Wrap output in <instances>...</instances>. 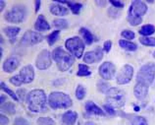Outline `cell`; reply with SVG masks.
Wrapping results in <instances>:
<instances>
[{
    "instance_id": "cell-38",
    "label": "cell",
    "mask_w": 155,
    "mask_h": 125,
    "mask_svg": "<svg viewBox=\"0 0 155 125\" xmlns=\"http://www.w3.org/2000/svg\"><path fill=\"white\" fill-rule=\"evenodd\" d=\"M16 94H17L19 100H27V96H28V94L26 93V90L25 89H19V90L16 92Z\"/></svg>"
},
{
    "instance_id": "cell-6",
    "label": "cell",
    "mask_w": 155,
    "mask_h": 125,
    "mask_svg": "<svg viewBox=\"0 0 155 125\" xmlns=\"http://www.w3.org/2000/svg\"><path fill=\"white\" fill-rule=\"evenodd\" d=\"M155 78V63L148 62L142 65L137 74V82L150 86Z\"/></svg>"
},
{
    "instance_id": "cell-46",
    "label": "cell",
    "mask_w": 155,
    "mask_h": 125,
    "mask_svg": "<svg viewBox=\"0 0 155 125\" xmlns=\"http://www.w3.org/2000/svg\"><path fill=\"white\" fill-rule=\"evenodd\" d=\"M0 4H1V7H0V11H3V9H4V7H5V1H3V0H1L0 1Z\"/></svg>"
},
{
    "instance_id": "cell-1",
    "label": "cell",
    "mask_w": 155,
    "mask_h": 125,
    "mask_svg": "<svg viewBox=\"0 0 155 125\" xmlns=\"http://www.w3.org/2000/svg\"><path fill=\"white\" fill-rule=\"evenodd\" d=\"M27 103L28 110L35 113H40L46 111L48 100L43 90L35 89L28 94Z\"/></svg>"
},
{
    "instance_id": "cell-33",
    "label": "cell",
    "mask_w": 155,
    "mask_h": 125,
    "mask_svg": "<svg viewBox=\"0 0 155 125\" xmlns=\"http://www.w3.org/2000/svg\"><path fill=\"white\" fill-rule=\"evenodd\" d=\"M85 92L87 91H85V88L83 85H79L76 89V98L79 100H84L85 96Z\"/></svg>"
},
{
    "instance_id": "cell-24",
    "label": "cell",
    "mask_w": 155,
    "mask_h": 125,
    "mask_svg": "<svg viewBox=\"0 0 155 125\" xmlns=\"http://www.w3.org/2000/svg\"><path fill=\"white\" fill-rule=\"evenodd\" d=\"M138 33L141 35L142 37H149L155 33V27L151 24H146V25L142 26L140 30H138Z\"/></svg>"
},
{
    "instance_id": "cell-7",
    "label": "cell",
    "mask_w": 155,
    "mask_h": 125,
    "mask_svg": "<svg viewBox=\"0 0 155 125\" xmlns=\"http://www.w3.org/2000/svg\"><path fill=\"white\" fill-rule=\"evenodd\" d=\"M27 16V9L25 5H14L13 7L9 9L6 14L4 15V18L7 22L12 23V24H18L24 22V20L26 19Z\"/></svg>"
},
{
    "instance_id": "cell-11",
    "label": "cell",
    "mask_w": 155,
    "mask_h": 125,
    "mask_svg": "<svg viewBox=\"0 0 155 125\" xmlns=\"http://www.w3.org/2000/svg\"><path fill=\"white\" fill-rule=\"evenodd\" d=\"M52 53L47 49H43L38 53L35 59V66L39 70H46L52 64Z\"/></svg>"
},
{
    "instance_id": "cell-42",
    "label": "cell",
    "mask_w": 155,
    "mask_h": 125,
    "mask_svg": "<svg viewBox=\"0 0 155 125\" xmlns=\"http://www.w3.org/2000/svg\"><path fill=\"white\" fill-rule=\"evenodd\" d=\"M111 47H112V42L111 41H105L104 43H103V51H105L106 53H108V52L111 50Z\"/></svg>"
},
{
    "instance_id": "cell-44",
    "label": "cell",
    "mask_w": 155,
    "mask_h": 125,
    "mask_svg": "<svg viewBox=\"0 0 155 125\" xmlns=\"http://www.w3.org/2000/svg\"><path fill=\"white\" fill-rule=\"evenodd\" d=\"M0 124L1 125H8L9 124V119H8L7 116H5L4 114L0 115Z\"/></svg>"
},
{
    "instance_id": "cell-30",
    "label": "cell",
    "mask_w": 155,
    "mask_h": 125,
    "mask_svg": "<svg viewBox=\"0 0 155 125\" xmlns=\"http://www.w3.org/2000/svg\"><path fill=\"white\" fill-rule=\"evenodd\" d=\"M1 110L5 111L6 113H9V114H14L16 112L14 104L11 103H5L1 104Z\"/></svg>"
},
{
    "instance_id": "cell-41",
    "label": "cell",
    "mask_w": 155,
    "mask_h": 125,
    "mask_svg": "<svg viewBox=\"0 0 155 125\" xmlns=\"http://www.w3.org/2000/svg\"><path fill=\"white\" fill-rule=\"evenodd\" d=\"M103 108H104V110L107 112V113L109 114V115H115L116 114V111H115V110L112 107V106H110L109 104H104L103 106Z\"/></svg>"
},
{
    "instance_id": "cell-34",
    "label": "cell",
    "mask_w": 155,
    "mask_h": 125,
    "mask_svg": "<svg viewBox=\"0 0 155 125\" xmlns=\"http://www.w3.org/2000/svg\"><path fill=\"white\" fill-rule=\"evenodd\" d=\"M110 88H111V87H110L109 84L106 83V82L100 81V82L97 83V90H98L99 92H101V93H103V94H106V93L109 91Z\"/></svg>"
},
{
    "instance_id": "cell-47",
    "label": "cell",
    "mask_w": 155,
    "mask_h": 125,
    "mask_svg": "<svg viewBox=\"0 0 155 125\" xmlns=\"http://www.w3.org/2000/svg\"><path fill=\"white\" fill-rule=\"evenodd\" d=\"M5 100H6L5 96H4L3 95H1V100H0V103H1V104L5 103Z\"/></svg>"
},
{
    "instance_id": "cell-45",
    "label": "cell",
    "mask_w": 155,
    "mask_h": 125,
    "mask_svg": "<svg viewBox=\"0 0 155 125\" xmlns=\"http://www.w3.org/2000/svg\"><path fill=\"white\" fill-rule=\"evenodd\" d=\"M40 3H41L40 0H38V1L35 2V12H36V13H38V10H39V8H40Z\"/></svg>"
},
{
    "instance_id": "cell-23",
    "label": "cell",
    "mask_w": 155,
    "mask_h": 125,
    "mask_svg": "<svg viewBox=\"0 0 155 125\" xmlns=\"http://www.w3.org/2000/svg\"><path fill=\"white\" fill-rule=\"evenodd\" d=\"M125 117H127L133 125H148L147 120L144 117H142V116L128 114L127 116H125Z\"/></svg>"
},
{
    "instance_id": "cell-40",
    "label": "cell",
    "mask_w": 155,
    "mask_h": 125,
    "mask_svg": "<svg viewBox=\"0 0 155 125\" xmlns=\"http://www.w3.org/2000/svg\"><path fill=\"white\" fill-rule=\"evenodd\" d=\"M14 125H30L28 120L23 117H17L14 121Z\"/></svg>"
},
{
    "instance_id": "cell-5",
    "label": "cell",
    "mask_w": 155,
    "mask_h": 125,
    "mask_svg": "<svg viewBox=\"0 0 155 125\" xmlns=\"http://www.w3.org/2000/svg\"><path fill=\"white\" fill-rule=\"evenodd\" d=\"M106 100L110 106L113 108H120L126 103L125 92L116 87H111L109 91L106 93Z\"/></svg>"
},
{
    "instance_id": "cell-39",
    "label": "cell",
    "mask_w": 155,
    "mask_h": 125,
    "mask_svg": "<svg viewBox=\"0 0 155 125\" xmlns=\"http://www.w3.org/2000/svg\"><path fill=\"white\" fill-rule=\"evenodd\" d=\"M108 15L112 18H117L120 16V12L117 11V8L113 7V8H110V9L108 10Z\"/></svg>"
},
{
    "instance_id": "cell-25",
    "label": "cell",
    "mask_w": 155,
    "mask_h": 125,
    "mask_svg": "<svg viewBox=\"0 0 155 125\" xmlns=\"http://www.w3.org/2000/svg\"><path fill=\"white\" fill-rule=\"evenodd\" d=\"M80 33L81 35H83V38L84 39V42L87 44H91L93 42V41H94L93 35L89 32V30L87 29V28H81Z\"/></svg>"
},
{
    "instance_id": "cell-14",
    "label": "cell",
    "mask_w": 155,
    "mask_h": 125,
    "mask_svg": "<svg viewBox=\"0 0 155 125\" xmlns=\"http://www.w3.org/2000/svg\"><path fill=\"white\" fill-rule=\"evenodd\" d=\"M20 65V58L16 55H12L9 56L8 58H6V60L3 63V71L5 73H12L14 72Z\"/></svg>"
},
{
    "instance_id": "cell-20",
    "label": "cell",
    "mask_w": 155,
    "mask_h": 125,
    "mask_svg": "<svg viewBox=\"0 0 155 125\" xmlns=\"http://www.w3.org/2000/svg\"><path fill=\"white\" fill-rule=\"evenodd\" d=\"M78 119V113L74 110H68L62 115V121L65 125H74Z\"/></svg>"
},
{
    "instance_id": "cell-48",
    "label": "cell",
    "mask_w": 155,
    "mask_h": 125,
    "mask_svg": "<svg viewBox=\"0 0 155 125\" xmlns=\"http://www.w3.org/2000/svg\"><path fill=\"white\" fill-rule=\"evenodd\" d=\"M106 3H107L106 1H96V4H98V5H105Z\"/></svg>"
},
{
    "instance_id": "cell-12",
    "label": "cell",
    "mask_w": 155,
    "mask_h": 125,
    "mask_svg": "<svg viewBox=\"0 0 155 125\" xmlns=\"http://www.w3.org/2000/svg\"><path fill=\"white\" fill-rule=\"evenodd\" d=\"M98 73L104 80H112L116 74V66L112 62L105 61L99 66Z\"/></svg>"
},
{
    "instance_id": "cell-22",
    "label": "cell",
    "mask_w": 155,
    "mask_h": 125,
    "mask_svg": "<svg viewBox=\"0 0 155 125\" xmlns=\"http://www.w3.org/2000/svg\"><path fill=\"white\" fill-rule=\"evenodd\" d=\"M119 46L121 48L127 50V51H136L137 49V46L134 42H132L130 41L122 39L119 41Z\"/></svg>"
},
{
    "instance_id": "cell-9",
    "label": "cell",
    "mask_w": 155,
    "mask_h": 125,
    "mask_svg": "<svg viewBox=\"0 0 155 125\" xmlns=\"http://www.w3.org/2000/svg\"><path fill=\"white\" fill-rule=\"evenodd\" d=\"M44 37L38 32L27 31L21 39V44L23 46H32L43 41Z\"/></svg>"
},
{
    "instance_id": "cell-27",
    "label": "cell",
    "mask_w": 155,
    "mask_h": 125,
    "mask_svg": "<svg viewBox=\"0 0 155 125\" xmlns=\"http://www.w3.org/2000/svg\"><path fill=\"white\" fill-rule=\"evenodd\" d=\"M53 26H54L56 29H58L59 31L60 30H64V29H67L69 27V24H68V21L65 19H56L53 21Z\"/></svg>"
},
{
    "instance_id": "cell-21",
    "label": "cell",
    "mask_w": 155,
    "mask_h": 125,
    "mask_svg": "<svg viewBox=\"0 0 155 125\" xmlns=\"http://www.w3.org/2000/svg\"><path fill=\"white\" fill-rule=\"evenodd\" d=\"M20 31H21V29H20L19 27H6L3 29L4 34L9 38L11 42H13V41H15L16 37H17L18 34L20 33Z\"/></svg>"
},
{
    "instance_id": "cell-18",
    "label": "cell",
    "mask_w": 155,
    "mask_h": 125,
    "mask_svg": "<svg viewBox=\"0 0 155 125\" xmlns=\"http://www.w3.org/2000/svg\"><path fill=\"white\" fill-rule=\"evenodd\" d=\"M50 13L52 15L55 16H59V17H62V16H66L69 14V9L67 7L63 6L61 3H53L49 7Z\"/></svg>"
},
{
    "instance_id": "cell-28",
    "label": "cell",
    "mask_w": 155,
    "mask_h": 125,
    "mask_svg": "<svg viewBox=\"0 0 155 125\" xmlns=\"http://www.w3.org/2000/svg\"><path fill=\"white\" fill-rule=\"evenodd\" d=\"M67 5L70 7L71 11L73 12V14L75 15H78L80 14V12L81 10V8H83V4L81 3H78V2H72V1H68L66 2Z\"/></svg>"
},
{
    "instance_id": "cell-3",
    "label": "cell",
    "mask_w": 155,
    "mask_h": 125,
    "mask_svg": "<svg viewBox=\"0 0 155 125\" xmlns=\"http://www.w3.org/2000/svg\"><path fill=\"white\" fill-rule=\"evenodd\" d=\"M52 58L55 61L59 71L65 72L69 70L75 62V57L70 52L65 51L62 47H56L52 51Z\"/></svg>"
},
{
    "instance_id": "cell-10",
    "label": "cell",
    "mask_w": 155,
    "mask_h": 125,
    "mask_svg": "<svg viewBox=\"0 0 155 125\" xmlns=\"http://www.w3.org/2000/svg\"><path fill=\"white\" fill-rule=\"evenodd\" d=\"M134 67L130 64H126L119 70L116 76L118 85H126L132 81L134 76Z\"/></svg>"
},
{
    "instance_id": "cell-36",
    "label": "cell",
    "mask_w": 155,
    "mask_h": 125,
    "mask_svg": "<svg viewBox=\"0 0 155 125\" xmlns=\"http://www.w3.org/2000/svg\"><path fill=\"white\" fill-rule=\"evenodd\" d=\"M38 125H55V121L49 117H39L38 119Z\"/></svg>"
},
{
    "instance_id": "cell-50",
    "label": "cell",
    "mask_w": 155,
    "mask_h": 125,
    "mask_svg": "<svg viewBox=\"0 0 155 125\" xmlns=\"http://www.w3.org/2000/svg\"><path fill=\"white\" fill-rule=\"evenodd\" d=\"M152 56H153V57L155 58V50L153 51V54H152Z\"/></svg>"
},
{
    "instance_id": "cell-19",
    "label": "cell",
    "mask_w": 155,
    "mask_h": 125,
    "mask_svg": "<svg viewBox=\"0 0 155 125\" xmlns=\"http://www.w3.org/2000/svg\"><path fill=\"white\" fill-rule=\"evenodd\" d=\"M35 29L36 30V32H38V33L39 32H45V31L50 30V25L46 21V19L44 18V16L39 15L35 23Z\"/></svg>"
},
{
    "instance_id": "cell-2",
    "label": "cell",
    "mask_w": 155,
    "mask_h": 125,
    "mask_svg": "<svg viewBox=\"0 0 155 125\" xmlns=\"http://www.w3.org/2000/svg\"><path fill=\"white\" fill-rule=\"evenodd\" d=\"M147 12V5L144 1L134 0L132 2L129 9L127 20L130 25L134 27L138 26L142 23V17Z\"/></svg>"
},
{
    "instance_id": "cell-4",
    "label": "cell",
    "mask_w": 155,
    "mask_h": 125,
    "mask_svg": "<svg viewBox=\"0 0 155 125\" xmlns=\"http://www.w3.org/2000/svg\"><path fill=\"white\" fill-rule=\"evenodd\" d=\"M48 104L53 110L69 108L72 106L73 100L71 96L62 92H52L48 96Z\"/></svg>"
},
{
    "instance_id": "cell-15",
    "label": "cell",
    "mask_w": 155,
    "mask_h": 125,
    "mask_svg": "<svg viewBox=\"0 0 155 125\" xmlns=\"http://www.w3.org/2000/svg\"><path fill=\"white\" fill-rule=\"evenodd\" d=\"M19 75L21 76L22 81L24 84H30L34 81L35 79V69L32 65H27L24 66L21 70H20Z\"/></svg>"
},
{
    "instance_id": "cell-43",
    "label": "cell",
    "mask_w": 155,
    "mask_h": 125,
    "mask_svg": "<svg viewBox=\"0 0 155 125\" xmlns=\"http://www.w3.org/2000/svg\"><path fill=\"white\" fill-rule=\"evenodd\" d=\"M109 2L112 4L114 8H117V9L118 8H124L125 7L124 2H122V1H118V0L117 1H115V0H110Z\"/></svg>"
},
{
    "instance_id": "cell-8",
    "label": "cell",
    "mask_w": 155,
    "mask_h": 125,
    "mask_svg": "<svg viewBox=\"0 0 155 125\" xmlns=\"http://www.w3.org/2000/svg\"><path fill=\"white\" fill-rule=\"evenodd\" d=\"M67 50L76 58H81L84 51V42L80 38L73 37L65 42Z\"/></svg>"
},
{
    "instance_id": "cell-17",
    "label": "cell",
    "mask_w": 155,
    "mask_h": 125,
    "mask_svg": "<svg viewBox=\"0 0 155 125\" xmlns=\"http://www.w3.org/2000/svg\"><path fill=\"white\" fill-rule=\"evenodd\" d=\"M85 110H87L89 114L92 115H97V116H105V112L102 108H100L95 103L88 100L85 103Z\"/></svg>"
},
{
    "instance_id": "cell-35",
    "label": "cell",
    "mask_w": 155,
    "mask_h": 125,
    "mask_svg": "<svg viewBox=\"0 0 155 125\" xmlns=\"http://www.w3.org/2000/svg\"><path fill=\"white\" fill-rule=\"evenodd\" d=\"M122 38H124V39H127V41H132L134 38H136V34L134 33L133 31H129V30H125L121 33Z\"/></svg>"
},
{
    "instance_id": "cell-37",
    "label": "cell",
    "mask_w": 155,
    "mask_h": 125,
    "mask_svg": "<svg viewBox=\"0 0 155 125\" xmlns=\"http://www.w3.org/2000/svg\"><path fill=\"white\" fill-rule=\"evenodd\" d=\"M9 81H10V83L12 85H14V86H16V87H20L22 84H24L23 81H22L21 76H20V75H15V76H13V77L10 78Z\"/></svg>"
},
{
    "instance_id": "cell-26",
    "label": "cell",
    "mask_w": 155,
    "mask_h": 125,
    "mask_svg": "<svg viewBox=\"0 0 155 125\" xmlns=\"http://www.w3.org/2000/svg\"><path fill=\"white\" fill-rule=\"evenodd\" d=\"M91 75V71L89 70V67L85 64H79V69H78L77 76L78 77H87Z\"/></svg>"
},
{
    "instance_id": "cell-49",
    "label": "cell",
    "mask_w": 155,
    "mask_h": 125,
    "mask_svg": "<svg viewBox=\"0 0 155 125\" xmlns=\"http://www.w3.org/2000/svg\"><path fill=\"white\" fill-rule=\"evenodd\" d=\"M140 106H134V111H140Z\"/></svg>"
},
{
    "instance_id": "cell-16",
    "label": "cell",
    "mask_w": 155,
    "mask_h": 125,
    "mask_svg": "<svg viewBox=\"0 0 155 125\" xmlns=\"http://www.w3.org/2000/svg\"><path fill=\"white\" fill-rule=\"evenodd\" d=\"M149 86L141 83H137V85L134 88V95L137 100H144L146 98V96L148 94Z\"/></svg>"
},
{
    "instance_id": "cell-31",
    "label": "cell",
    "mask_w": 155,
    "mask_h": 125,
    "mask_svg": "<svg viewBox=\"0 0 155 125\" xmlns=\"http://www.w3.org/2000/svg\"><path fill=\"white\" fill-rule=\"evenodd\" d=\"M1 90H2L3 92H5L7 95H9L12 99H13L14 100H16V102H18V100H19V98H18L17 94H16V93H14L12 90H10V89L6 86L5 83H4V82H1Z\"/></svg>"
},
{
    "instance_id": "cell-51",
    "label": "cell",
    "mask_w": 155,
    "mask_h": 125,
    "mask_svg": "<svg viewBox=\"0 0 155 125\" xmlns=\"http://www.w3.org/2000/svg\"><path fill=\"white\" fill-rule=\"evenodd\" d=\"M64 125H65V124H64Z\"/></svg>"
},
{
    "instance_id": "cell-32",
    "label": "cell",
    "mask_w": 155,
    "mask_h": 125,
    "mask_svg": "<svg viewBox=\"0 0 155 125\" xmlns=\"http://www.w3.org/2000/svg\"><path fill=\"white\" fill-rule=\"evenodd\" d=\"M59 35H60V31L57 30V31L52 32V33L49 35H47L46 39H47V42H48V44H49V46H53V44L56 42L57 39H58Z\"/></svg>"
},
{
    "instance_id": "cell-13",
    "label": "cell",
    "mask_w": 155,
    "mask_h": 125,
    "mask_svg": "<svg viewBox=\"0 0 155 125\" xmlns=\"http://www.w3.org/2000/svg\"><path fill=\"white\" fill-rule=\"evenodd\" d=\"M103 58V50L100 48H96V49L92 51H87L85 52L84 55V63L87 64H92L100 61Z\"/></svg>"
},
{
    "instance_id": "cell-29",
    "label": "cell",
    "mask_w": 155,
    "mask_h": 125,
    "mask_svg": "<svg viewBox=\"0 0 155 125\" xmlns=\"http://www.w3.org/2000/svg\"><path fill=\"white\" fill-rule=\"evenodd\" d=\"M140 42L145 46H155V38L151 37H141L140 38Z\"/></svg>"
}]
</instances>
